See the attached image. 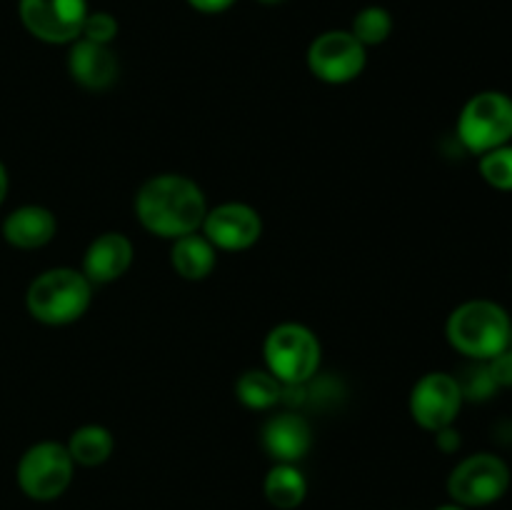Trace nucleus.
<instances>
[{
  "label": "nucleus",
  "instance_id": "b1692460",
  "mask_svg": "<svg viewBox=\"0 0 512 510\" xmlns=\"http://www.w3.org/2000/svg\"><path fill=\"white\" fill-rule=\"evenodd\" d=\"M488 370H490V375H493V380H495V385H498V388H510L512 385V350L508 348V350H503V353L500 355H495L493 360H488Z\"/></svg>",
  "mask_w": 512,
  "mask_h": 510
},
{
  "label": "nucleus",
  "instance_id": "aec40b11",
  "mask_svg": "<svg viewBox=\"0 0 512 510\" xmlns=\"http://www.w3.org/2000/svg\"><path fill=\"white\" fill-rule=\"evenodd\" d=\"M350 33H353L365 48L380 45L390 38V33H393V18H390L388 10L380 8V5H368V8H363L353 18Z\"/></svg>",
  "mask_w": 512,
  "mask_h": 510
},
{
  "label": "nucleus",
  "instance_id": "c85d7f7f",
  "mask_svg": "<svg viewBox=\"0 0 512 510\" xmlns=\"http://www.w3.org/2000/svg\"><path fill=\"white\" fill-rule=\"evenodd\" d=\"M258 3H263V5H278V3H283V0H258Z\"/></svg>",
  "mask_w": 512,
  "mask_h": 510
},
{
  "label": "nucleus",
  "instance_id": "7ed1b4c3",
  "mask_svg": "<svg viewBox=\"0 0 512 510\" xmlns=\"http://www.w3.org/2000/svg\"><path fill=\"white\" fill-rule=\"evenodd\" d=\"M93 303V283L75 268L43 270L25 293V308L43 325H70Z\"/></svg>",
  "mask_w": 512,
  "mask_h": 510
},
{
  "label": "nucleus",
  "instance_id": "a211bd4d",
  "mask_svg": "<svg viewBox=\"0 0 512 510\" xmlns=\"http://www.w3.org/2000/svg\"><path fill=\"white\" fill-rule=\"evenodd\" d=\"M70 458L75 465H83V468H98L105 460L113 455L115 450V438L105 425L90 423L80 425L78 430H73L65 443Z\"/></svg>",
  "mask_w": 512,
  "mask_h": 510
},
{
  "label": "nucleus",
  "instance_id": "1a4fd4ad",
  "mask_svg": "<svg viewBox=\"0 0 512 510\" xmlns=\"http://www.w3.org/2000/svg\"><path fill=\"white\" fill-rule=\"evenodd\" d=\"M368 63V48L350 30H328L308 48V68L328 85H345L358 78Z\"/></svg>",
  "mask_w": 512,
  "mask_h": 510
},
{
  "label": "nucleus",
  "instance_id": "dca6fc26",
  "mask_svg": "<svg viewBox=\"0 0 512 510\" xmlns=\"http://www.w3.org/2000/svg\"><path fill=\"white\" fill-rule=\"evenodd\" d=\"M170 265L183 280H205L218 265V248L203 233H190L173 240Z\"/></svg>",
  "mask_w": 512,
  "mask_h": 510
},
{
  "label": "nucleus",
  "instance_id": "2eb2a0df",
  "mask_svg": "<svg viewBox=\"0 0 512 510\" xmlns=\"http://www.w3.org/2000/svg\"><path fill=\"white\" fill-rule=\"evenodd\" d=\"M58 233V220L45 205H20L3 220V238L18 250H38Z\"/></svg>",
  "mask_w": 512,
  "mask_h": 510
},
{
  "label": "nucleus",
  "instance_id": "39448f33",
  "mask_svg": "<svg viewBox=\"0 0 512 510\" xmlns=\"http://www.w3.org/2000/svg\"><path fill=\"white\" fill-rule=\"evenodd\" d=\"M455 130L473 155L512 143V98L503 90H480L463 105Z\"/></svg>",
  "mask_w": 512,
  "mask_h": 510
},
{
  "label": "nucleus",
  "instance_id": "20e7f679",
  "mask_svg": "<svg viewBox=\"0 0 512 510\" xmlns=\"http://www.w3.org/2000/svg\"><path fill=\"white\" fill-rule=\"evenodd\" d=\"M265 368L283 385H305L318 375L323 345L303 323H280L265 335Z\"/></svg>",
  "mask_w": 512,
  "mask_h": 510
},
{
  "label": "nucleus",
  "instance_id": "412c9836",
  "mask_svg": "<svg viewBox=\"0 0 512 510\" xmlns=\"http://www.w3.org/2000/svg\"><path fill=\"white\" fill-rule=\"evenodd\" d=\"M478 170L485 183L503 193H512V143L478 155Z\"/></svg>",
  "mask_w": 512,
  "mask_h": 510
},
{
  "label": "nucleus",
  "instance_id": "6e6552de",
  "mask_svg": "<svg viewBox=\"0 0 512 510\" xmlns=\"http://www.w3.org/2000/svg\"><path fill=\"white\" fill-rule=\"evenodd\" d=\"M465 395L460 380L445 370L425 373L410 390L408 408L415 423L423 430L438 433V430L455 425L460 410H463Z\"/></svg>",
  "mask_w": 512,
  "mask_h": 510
},
{
  "label": "nucleus",
  "instance_id": "f3484780",
  "mask_svg": "<svg viewBox=\"0 0 512 510\" xmlns=\"http://www.w3.org/2000/svg\"><path fill=\"white\" fill-rule=\"evenodd\" d=\"M265 500L278 510H295L308 495V480L295 463H275L263 483Z\"/></svg>",
  "mask_w": 512,
  "mask_h": 510
},
{
  "label": "nucleus",
  "instance_id": "f8f14e48",
  "mask_svg": "<svg viewBox=\"0 0 512 510\" xmlns=\"http://www.w3.org/2000/svg\"><path fill=\"white\" fill-rule=\"evenodd\" d=\"M260 443L275 463L298 465V460H303L313 448V428L300 413L283 410L265 420L260 430Z\"/></svg>",
  "mask_w": 512,
  "mask_h": 510
},
{
  "label": "nucleus",
  "instance_id": "6ab92c4d",
  "mask_svg": "<svg viewBox=\"0 0 512 510\" xmlns=\"http://www.w3.org/2000/svg\"><path fill=\"white\" fill-rule=\"evenodd\" d=\"M235 398L250 410H270L283 400V383L268 368L245 370L235 380Z\"/></svg>",
  "mask_w": 512,
  "mask_h": 510
},
{
  "label": "nucleus",
  "instance_id": "f257e3e1",
  "mask_svg": "<svg viewBox=\"0 0 512 510\" xmlns=\"http://www.w3.org/2000/svg\"><path fill=\"white\" fill-rule=\"evenodd\" d=\"M208 213L203 188L188 175L160 173L135 193V215L148 233L175 240L198 233Z\"/></svg>",
  "mask_w": 512,
  "mask_h": 510
},
{
  "label": "nucleus",
  "instance_id": "393cba45",
  "mask_svg": "<svg viewBox=\"0 0 512 510\" xmlns=\"http://www.w3.org/2000/svg\"><path fill=\"white\" fill-rule=\"evenodd\" d=\"M435 445H438V450H443V453H455V450L460 448V433L453 425H448V428L435 433Z\"/></svg>",
  "mask_w": 512,
  "mask_h": 510
},
{
  "label": "nucleus",
  "instance_id": "f03ea898",
  "mask_svg": "<svg viewBox=\"0 0 512 510\" xmlns=\"http://www.w3.org/2000/svg\"><path fill=\"white\" fill-rule=\"evenodd\" d=\"M512 318L508 310L495 300L475 298L448 315L445 338L465 358L475 363H488L495 355L508 350Z\"/></svg>",
  "mask_w": 512,
  "mask_h": 510
},
{
  "label": "nucleus",
  "instance_id": "cd10ccee",
  "mask_svg": "<svg viewBox=\"0 0 512 510\" xmlns=\"http://www.w3.org/2000/svg\"><path fill=\"white\" fill-rule=\"evenodd\" d=\"M435 510H468V508H463V505H458V503H448V505H440V508H435Z\"/></svg>",
  "mask_w": 512,
  "mask_h": 510
},
{
  "label": "nucleus",
  "instance_id": "9d476101",
  "mask_svg": "<svg viewBox=\"0 0 512 510\" xmlns=\"http://www.w3.org/2000/svg\"><path fill=\"white\" fill-rule=\"evenodd\" d=\"M88 0H20L18 15L33 38L50 45L75 43L88 18Z\"/></svg>",
  "mask_w": 512,
  "mask_h": 510
},
{
  "label": "nucleus",
  "instance_id": "423d86ee",
  "mask_svg": "<svg viewBox=\"0 0 512 510\" xmlns=\"http://www.w3.org/2000/svg\"><path fill=\"white\" fill-rule=\"evenodd\" d=\"M510 465L495 453H473L448 475V495L463 508H488L510 490Z\"/></svg>",
  "mask_w": 512,
  "mask_h": 510
},
{
  "label": "nucleus",
  "instance_id": "9b49d317",
  "mask_svg": "<svg viewBox=\"0 0 512 510\" xmlns=\"http://www.w3.org/2000/svg\"><path fill=\"white\" fill-rule=\"evenodd\" d=\"M205 238L218 250L240 253V250L253 248L263 235V218L258 210L248 203H220L208 208L203 225H200Z\"/></svg>",
  "mask_w": 512,
  "mask_h": 510
},
{
  "label": "nucleus",
  "instance_id": "ddd939ff",
  "mask_svg": "<svg viewBox=\"0 0 512 510\" xmlns=\"http://www.w3.org/2000/svg\"><path fill=\"white\" fill-rule=\"evenodd\" d=\"M135 258V248L128 235L103 233L88 245L83 255V275L93 285H108L123 278Z\"/></svg>",
  "mask_w": 512,
  "mask_h": 510
},
{
  "label": "nucleus",
  "instance_id": "bb28decb",
  "mask_svg": "<svg viewBox=\"0 0 512 510\" xmlns=\"http://www.w3.org/2000/svg\"><path fill=\"white\" fill-rule=\"evenodd\" d=\"M8 188H10V180H8V170H5L3 160H0V205H3L5 195H8Z\"/></svg>",
  "mask_w": 512,
  "mask_h": 510
},
{
  "label": "nucleus",
  "instance_id": "0eeeda50",
  "mask_svg": "<svg viewBox=\"0 0 512 510\" xmlns=\"http://www.w3.org/2000/svg\"><path fill=\"white\" fill-rule=\"evenodd\" d=\"M73 473L75 463L65 443L40 440L20 455L15 480H18V488L23 490V495H28L30 500L48 503V500L60 498L70 488Z\"/></svg>",
  "mask_w": 512,
  "mask_h": 510
},
{
  "label": "nucleus",
  "instance_id": "4468645a",
  "mask_svg": "<svg viewBox=\"0 0 512 510\" xmlns=\"http://www.w3.org/2000/svg\"><path fill=\"white\" fill-rule=\"evenodd\" d=\"M68 73L80 88L100 93V90H108L118 80L120 68L110 45L78 38L75 43H70Z\"/></svg>",
  "mask_w": 512,
  "mask_h": 510
},
{
  "label": "nucleus",
  "instance_id": "c756f323",
  "mask_svg": "<svg viewBox=\"0 0 512 510\" xmlns=\"http://www.w3.org/2000/svg\"><path fill=\"white\" fill-rule=\"evenodd\" d=\"M508 348L512 350V328H510V343H508Z\"/></svg>",
  "mask_w": 512,
  "mask_h": 510
},
{
  "label": "nucleus",
  "instance_id": "5701e85b",
  "mask_svg": "<svg viewBox=\"0 0 512 510\" xmlns=\"http://www.w3.org/2000/svg\"><path fill=\"white\" fill-rule=\"evenodd\" d=\"M460 388H463L465 400H468V398L470 400H488L490 395L498 390V385H495V380H493V375H490L488 365L478 363L473 370H470L468 375H465L463 380H460Z\"/></svg>",
  "mask_w": 512,
  "mask_h": 510
},
{
  "label": "nucleus",
  "instance_id": "a878e982",
  "mask_svg": "<svg viewBox=\"0 0 512 510\" xmlns=\"http://www.w3.org/2000/svg\"><path fill=\"white\" fill-rule=\"evenodd\" d=\"M188 3L193 5L195 10H200V13L215 15V13H223V10H228L235 0H188Z\"/></svg>",
  "mask_w": 512,
  "mask_h": 510
},
{
  "label": "nucleus",
  "instance_id": "4be33fe9",
  "mask_svg": "<svg viewBox=\"0 0 512 510\" xmlns=\"http://www.w3.org/2000/svg\"><path fill=\"white\" fill-rule=\"evenodd\" d=\"M115 35H118V20L110 13H105V10H95V13H88V18H85L80 38L93 40V43L100 45H110Z\"/></svg>",
  "mask_w": 512,
  "mask_h": 510
}]
</instances>
